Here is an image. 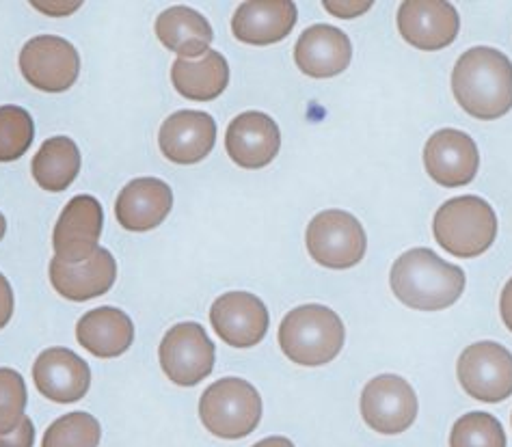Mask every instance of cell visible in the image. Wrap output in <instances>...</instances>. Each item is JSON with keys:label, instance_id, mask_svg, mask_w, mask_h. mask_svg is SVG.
I'll return each mask as SVG.
<instances>
[{"label": "cell", "instance_id": "1", "mask_svg": "<svg viewBox=\"0 0 512 447\" xmlns=\"http://www.w3.org/2000/svg\"><path fill=\"white\" fill-rule=\"evenodd\" d=\"M452 91L463 111L476 119L504 117L512 108V63L495 48L467 50L452 72Z\"/></svg>", "mask_w": 512, "mask_h": 447}, {"label": "cell", "instance_id": "12", "mask_svg": "<svg viewBox=\"0 0 512 447\" xmlns=\"http://www.w3.org/2000/svg\"><path fill=\"white\" fill-rule=\"evenodd\" d=\"M398 31L413 48L441 50L456 39L461 18L443 0H407L398 9Z\"/></svg>", "mask_w": 512, "mask_h": 447}, {"label": "cell", "instance_id": "13", "mask_svg": "<svg viewBox=\"0 0 512 447\" xmlns=\"http://www.w3.org/2000/svg\"><path fill=\"white\" fill-rule=\"evenodd\" d=\"M424 165L430 178L446 188L467 186L476 178L480 154L469 134L443 128L428 139L424 147Z\"/></svg>", "mask_w": 512, "mask_h": 447}, {"label": "cell", "instance_id": "30", "mask_svg": "<svg viewBox=\"0 0 512 447\" xmlns=\"http://www.w3.org/2000/svg\"><path fill=\"white\" fill-rule=\"evenodd\" d=\"M35 443V426L31 417H24L18 430H13L11 435L0 437V447H33Z\"/></svg>", "mask_w": 512, "mask_h": 447}, {"label": "cell", "instance_id": "6", "mask_svg": "<svg viewBox=\"0 0 512 447\" xmlns=\"http://www.w3.org/2000/svg\"><path fill=\"white\" fill-rule=\"evenodd\" d=\"M307 251L314 260L333 270L357 266L366 255L368 238L361 223L350 212L325 210L307 225Z\"/></svg>", "mask_w": 512, "mask_h": 447}, {"label": "cell", "instance_id": "34", "mask_svg": "<svg viewBox=\"0 0 512 447\" xmlns=\"http://www.w3.org/2000/svg\"><path fill=\"white\" fill-rule=\"evenodd\" d=\"M35 7L48 11V16H67V13H72L74 9H78L80 3H72V5H46V3H35Z\"/></svg>", "mask_w": 512, "mask_h": 447}, {"label": "cell", "instance_id": "27", "mask_svg": "<svg viewBox=\"0 0 512 447\" xmlns=\"http://www.w3.org/2000/svg\"><path fill=\"white\" fill-rule=\"evenodd\" d=\"M102 428L89 413H67L50 424L42 447H98Z\"/></svg>", "mask_w": 512, "mask_h": 447}, {"label": "cell", "instance_id": "14", "mask_svg": "<svg viewBox=\"0 0 512 447\" xmlns=\"http://www.w3.org/2000/svg\"><path fill=\"white\" fill-rule=\"evenodd\" d=\"M268 309L255 294L227 292L210 309L212 329L234 348H251L264 340L268 331Z\"/></svg>", "mask_w": 512, "mask_h": 447}, {"label": "cell", "instance_id": "26", "mask_svg": "<svg viewBox=\"0 0 512 447\" xmlns=\"http://www.w3.org/2000/svg\"><path fill=\"white\" fill-rule=\"evenodd\" d=\"M35 124L29 111L22 106H0V162H13L22 158L33 143Z\"/></svg>", "mask_w": 512, "mask_h": 447}, {"label": "cell", "instance_id": "35", "mask_svg": "<svg viewBox=\"0 0 512 447\" xmlns=\"http://www.w3.org/2000/svg\"><path fill=\"white\" fill-rule=\"evenodd\" d=\"M253 447H296V445L286 437H268V439H262L260 443H255Z\"/></svg>", "mask_w": 512, "mask_h": 447}, {"label": "cell", "instance_id": "20", "mask_svg": "<svg viewBox=\"0 0 512 447\" xmlns=\"http://www.w3.org/2000/svg\"><path fill=\"white\" fill-rule=\"evenodd\" d=\"M353 59V46L344 31L329 24H314L299 37L294 61L299 70L312 78H331L342 74Z\"/></svg>", "mask_w": 512, "mask_h": 447}, {"label": "cell", "instance_id": "3", "mask_svg": "<svg viewBox=\"0 0 512 447\" xmlns=\"http://www.w3.org/2000/svg\"><path fill=\"white\" fill-rule=\"evenodd\" d=\"M344 335L340 316L322 305L296 307L279 324V346L284 355L307 368L325 365L338 357Z\"/></svg>", "mask_w": 512, "mask_h": 447}, {"label": "cell", "instance_id": "21", "mask_svg": "<svg viewBox=\"0 0 512 447\" xmlns=\"http://www.w3.org/2000/svg\"><path fill=\"white\" fill-rule=\"evenodd\" d=\"M173 208L171 186L158 178H137L119 193L115 216L128 232H150L163 223Z\"/></svg>", "mask_w": 512, "mask_h": 447}, {"label": "cell", "instance_id": "10", "mask_svg": "<svg viewBox=\"0 0 512 447\" xmlns=\"http://www.w3.org/2000/svg\"><path fill=\"white\" fill-rule=\"evenodd\" d=\"M361 415L381 435H400L415 422L417 396L402 376H376L361 394Z\"/></svg>", "mask_w": 512, "mask_h": 447}, {"label": "cell", "instance_id": "32", "mask_svg": "<svg viewBox=\"0 0 512 447\" xmlns=\"http://www.w3.org/2000/svg\"><path fill=\"white\" fill-rule=\"evenodd\" d=\"M325 7L338 18H355L361 16L363 11H368L372 3H325Z\"/></svg>", "mask_w": 512, "mask_h": 447}, {"label": "cell", "instance_id": "24", "mask_svg": "<svg viewBox=\"0 0 512 447\" xmlns=\"http://www.w3.org/2000/svg\"><path fill=\"white\" fill-rule=\"evenodd\" d=\"M156 35L167 50L180 57H199L212 44V26L199 11L188 7H171L156 20Z\"/></svg>", "mask_w": 512, "mask_h": 447}, {"label": "cell", "instance_id": "36", "mask_svg": "<svg viewBox=\"0 0 512 447\" xmlns=\"http://www.w3.org/2000/svg\"><path fill=\"white\" fill-rule=\"evenodd\" d=\"M5 232H7V221H5V216H3V212H0V240H3Z\"/></svg>", "mask_w": 512, "mask_h": 447}, {"label": "cell", "instance_id": "18", "mask_svg": "<svg viewBox=\"0 0 512 447\" xmlns=\"http://www.w3.org/2000/svg\"><path fill=\"white\" fill-rule=\"evenodd\" d=\"M299 18L290 0H249L232 18V33L242 44L271 46L286 39Z\"/></svg>", "mask_w": 512, "mask_h": 447}, {"label": "cell", "instance_id": "29", "mask_svg": "<svg viewBox=\"0 0 512 447\" xmlns=\"http://www.w3.org/2000/svg\"><path fill=\"white\" fill-rule=\"evenodd\" d=\"M26 409L24 378L11 368H0V437L18 430Z\"/></svg>", "mask_w": 512, "mask_h": 447}, {"label": "cell", "instance_id": "15", "mask_svg": "<svg viewBox=\"0 0 512 447\" xmlns=\"http://www.w3.org/2000/svg\"><path fill=\"white\" fill-rule=\"evenodd\" d=\"M33 381L44 398L72 404L87 396L91 372L85 359H80L70 348H48L35 359Z\"/></svg>", "mask_w": 512, "mask_h": 447}, {"label": "cell", "instance_id": "16", "mask_svg": "<svg viewBox=\"0 0 512 447\" xmlns=\"http://www.w3.org/2000/svg\"><path fill=\"white\" fill-rule=\"evenodd\" d=\"M281 147L279 126L266 113L247 111L227 126L225 149L242 169H262L271 165Z\"/></svg>", "mask_w": 512, "mask_h": 447}, {"label": "cell", "instance_id": "9", "mask_svg": "<svg viewBox=\"0 0 512 447\" xmlns=\"http://www.w3.org/2000/svg\"><path fill=\"white\" fill-rule=\"evenodd\" d=\"M20 72L39 91L63 93L78 80V50L57 35L33 37L20 52Z\"/></svg>", "mask_w": 512, "mask_h": 447}, {"label": "cell", "instance_id": "8", "mask_svg": "<svg viewBox=\"0 0 512 447\" xmlns=\"http://www.w3.org/2000/svg\"><path fill=\"white\" fill-rule=\"evenodd\" d=\"M461 387L480 402H504L512 396V355L497 342H478L461 352L456 363Z\"/></svg>", "mask_w": 512, "mask_h": 447}, {"label": "cell", "instance_id": "25", "mask_svg": "<svg viewBox=\"0 0 512 447\" xmlns=\"http://www.w3.org/2000/svg\"><path fill=\"white\" fill-rule=\"evenodd\" d=\"M80 171L78 145L67 137H52L42 143L33 158V178L48 193H61L72 186Z\"/></svg>", "mask_w": 512, "mask_h": 447}, {"label": "cell", "instance_id": "2", "mask_svg": "<svg viewBox=\"0 0 512 447\" xmlns=\"http://www.w3.org/2000/svg\"><path fill=\"white\" fill-rule=\"evenodd\" d=\"M389 283L400 303L420 311L452 307L465 290V273L458 266L443 262L424 247L402 253L392 266Z\"/></svg>", "mask_w": 512, "mask_h": 447}, {"label": "cell", "instance_id": "19", "mask_svg": "<svg viewBox=\"0 0 512 447\" xmlns=\"http://www.w3.org/2000/svg\"><path fill=\"white\" fill-rule=\"evenodd\" d=\"M117 277V262L115 257L106 251L98 249L89 260L78 264H67L61 260L50 262V283L63 298H70L76 303L91 301L113 288Z\"/></svg>", "mask_w": 512, "mask_h": 447}, {"label": "cell", "instance_id": "31", "mask_svg": "<svg viewBox=\"0 0 512 447\" xmlns=\"http://www.w3.org/2000/svg\"><path fill=\"white\" fill-rule=\"evenodd\" d=\"M13 316V290L9 281L0 275V329H5Z\"/></svg>", "mask_w": 512, "mask_h": 447}, {"label": "cell", "instance_id": "23", "mask_svg": "<svg viewBox=\"0 0 512 447\" xmlns=\"http://www.w3.org/2000/svg\"><path fill=\"white\" fill-rule=\"evenodd\" d=\"M175 91L186 100L210 102L227 89L229 65L217 50H208L199 61L178 59L171 67Z\"/></svg>", "mask_w": 512, "mask_h": 447}, {"label": "cell", "instance_id": "5", "mask_svg": "<svg viewBox=\"0 0 512 447\" xmlns=\"http://www.w3.org/2000/svg\"><path fill=\"white\" fill-rule=\"evenodd\" d=\"M199 417L214 437L242 439L260 424L262 398L242 378H221L201 394Z\"/></svg>", "mask_w": 512, "mask_h": 447}, {"label": "cell", "instance_id": "28", "mask_svg": "<svg viewBox=\"0 0 512 447\" xmlns=\"http://www.w3.org/2000/svg\"><path fill=\"white\" fill-rule=\"evenodd\" d=\"M450 447H506V432L489 413H467L454 424Z\"/></svg>", "mask_w": 512, "mask_h": 447}, {"label": "cell", "instance_id": "33", "mask_svg": "<svg viewBox=\"0 0 512 447\" xmlns=\"http://www.w3.org/2000/svg\"><path fill=\"white\" fill-rule=\"evenodd\" d=\"M500 311H502V320H504V324H506V327L512 331V279L506 283V288L502 290Z\"/></svg>", "mask_w": 512, "mask_h": 447}, {"label": "cell", "instance_id": "11", "mask_svg": "<svg viewBox=\"0 0 512 447\" xmlns=\"http://www.w3.org/2000/svg\"><path fill=\"white\" fill-rule=\"evenodd\" d=\"M104 227L100 201L91 195H76L63 208L52 234L57 260L67 264L85 262L96 253Z\"/></svg>", "mask_w": 512, "mask_h": 447}, {"label": "cell", "instance_id": "17", "mask_svg": "<svg viewBox=\"0 0 512 447\" xmlns=\"http://www.w3.org/2000/svg\"><path fill=\"white\" fill-rule=\"evenodd\" d=\"M158 143L160 152L175 165H195L217 143V121L201 111H178L163 121Z\"/></svg>", "mask_w": 512, "mask_h": 447}, {"label": "cell", "instance_id": "22", "mask_svg": "<svg viewBox=\"0 0 512 447\" xmlns=\"http://www.w3.org/2000/svg\"><path fill=\"white\" fill-rule=\"evenodd\" d=\"M76 340L91 355L115 359L132 346L134 324L128 314L117 307H98L78 320Z\"/></svg>", "mask_w": 512, "mask_h": 447}, {"label": "cell", "instance_id": "7", "mask_svg": "<svg viewBox=\"0 0 512 447\" xmlns=\"http://www.w3.org/2000/svg\"><path fill=\"white\" fill-rule=\"evenodd\" d=\"M214 344L206 329L197 322L175 324L160 342V368L171 383L195 387L212 374Z\"/></svg>", "mask_w": 512, "mask_h": 447}, {"label": "cell", "instance_id": "4", "mask_svg": "<svg viewBox=\"0 0 512 447\" xmlns=\"http://www.w3.org/2000/svg\"><path fill=\"white\" fill-rule=\"evenodd\" d=\"M439 245L456 257H478L497 236V216L487 201L463 195L443 203L433 221Z\"/></svg>", "mask_w": 512, "mask_h": 447}]
</instances>
